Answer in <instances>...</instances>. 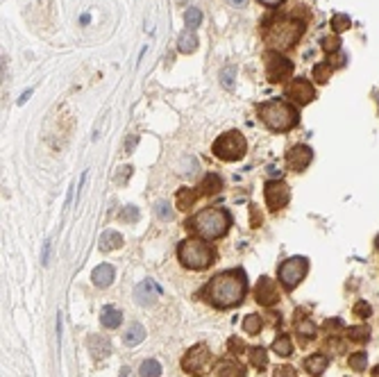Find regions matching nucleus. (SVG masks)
<instances>
[{"mask_svg": "<svg viewBox=\"0 0 379 377\" xmlns=\"http://www.w3.org/2000/svg\"><path fill=\"white\" fill-rule=\"evenodd\" d=\"M245 291H247L245 273L239 268H231V270H225V273L214 275L212 280H209V284L204 286V298H207L214 307L229 309V307H236L243 300Z\"/></svg>", "mask_w": 379, "mask_h": 377, "instance_id": "1", "label": "nucleus"}, {"mask_svg": "<svg viewBox=\"0 0 379 377\" xmlns=\"http://www.w3.org/2000/svg\"><path fill=\"white\" fill-rule=\"evenodd\" d=\"M304 32V25L300 20L286 18V16H270L264 20V28H261V36L272 50L282 52L288 50L293 44H298L300 36Z\"/></svg>", "mask_w": 379, "mask_h": 377, "instance_id": "2", "label": "nucleus"}, {"mask_svg": "<svg viewBox=\"0 0 379 377\" xmlns=\"http://www.w3.org/2000/svg\"><path fill=\"white\" fill-rule=\"evenodd\" d=\"M229 214L220 207H209V209H202L198 212L196 216L188 221V227L193 229L196 234H200L202 239L207 241H214V239H220L227 234L229 229Z\"/></svg>", "mask_w": 379, "mask_h": 377, "instance_id": "3", "label": "nucleus"}, {"mask_svg": "<svg viewBox=\"0 0 379 377\" xmlns=\"http://www.w3.org/2000/svg\"><path fill=\"white\" fill-rule=\"evenodd\" d=\"M261 120L275 132H288L298 125V112L291 102L286 100H268L259 104Z\"/></svg>", "mask_w": 379, "mask_h": 377, "instance_id": "4", "label": "nucleus"}, {"mask_svg": "<svg viewBox=\"0 0 379 377\" xmlns=\"http://www.w3.org/2000/svg\"><path fill=\"white\" fill-rule=\"evenodd\" d=\"M177 257H180L182 266L191 270H204L214 264V250L209 248L204 241H196V239H186L177 245Z\"/></svg>", "mask_w": 379, "mask_h": 377, "instance_id": "5", "label": "nucleus"}, {"mask_svg": "<svg viewBox=\"0 0 379 377\" xmlns=\"http://www.w3.org/2000/svg\"><path fill=\"white\" fill-rule=\"evenodd\" d=\"M212 150H214V155L223 161H239L241 157L245 155L247 143H245L243 134L236 132V130H231V132L220 134V137L214 141Z\"/></svg>", "mask_w": 379, "mask_h": 377, "instance_id": "6", "label": "nucleus"}, {"mask_svg": "<svg viewBox=\"0 0 379 377\" xmlns=\"http://www.w3.org/2000/svg\"><path fill=\"white\" fill-rule=\"evenodd\" d=\"M214 357H212V350L207 348L204 343H196L186 354L182 357V368L184 373L200 377V375H207L212 370Z\"/></svg>", "mask_w": 379, "mask_h": 377, "instance_id": "7", "label": "nucleus"}, {"mask_svg": "<svg viewBox=\"0 0 379 377\" xmlns=\"http://www.w3.org/2000/svg\"><path fill=\"white\" fill-rule=\"evenodd\" d=\"M307 270H309V261L307 259H304V257H291V259L282 261L280 273H277V275H280V282H282L284 289L293 291L300 282L304 280Z\"/></svg>", "mask_w": 379, "mask_h": 377, "instance_id": "8", "label": "nucleus"}, {"mask_svg": "<svg viewBox=\"0 0 379 377\" xmlns=\"http://www.w3.org/2000/svg\"><path fill=\"white\" fill-rule=\"evenodd\" d=\"M266 75L270 82H284L291 77L293 73V61L286 59V57H282L277 50H270L266 52Z\"/></svg>", "mask_w": 379, "mask_h": 377, "instance_id": "9", "label": "nucleus"}, {"mask_svg": "<svg viewBox=\"0 0 379 377\" xmlns=\"http://www.w3.org/2000/svg\"><path fill=\"white\" fill-rule=\"evenodd\" d=\"M266 205L270 212H277V209H284L288 205V200H291V188L288 184H284L282 180H270L266 182Z\"/></svg>", "mask_w": 379, "mask_h": 377, "instance_id": "10", "label": "nucleus"}, {"mask_svg": "<svg viewBox=\"0 0 379 377\" xmlns=\"http://www.w3.org/2000/svg\"><path fill=\"white\" fill-rule=\"evenodd\" d=\"M286 98H291L296 104H309L315 98V89L309 80L296 77V80L286 87Z\"/></svg>", "mask_w": 379, "mask_h": 377, "instance_id": "11", "label": "nucleus"}, {"mask_svg": "<svg viewBox=\"0 0 379 377\" xmlns=\"http://www.w3.org/2000/svg\"><path fill=\"white\" fill-rule=\"evenodd\" d=\"M255 300L264 307H272L280 302V291H277L275 282H272L270 277H266V275L259 277V282H257V286H255Z\"/></svg>", "mask_w": 379, "mask_h": 377, "instance_id": "12", "label": "nucleus"}, {"mask_svg": "<svg viewBox=\"0 0 379 377\" xmlns=\"http://www.w3.org/2000/svg\"><path fill=\"white\" fill-rule=\"evenodd\" d=\"M311 159H313V150L309 148V145H304V143L293 145V148L286 153V164H288V169L296 171V173H302L309 164H311Z\"/></svg>", "mask_w": 379, "mask_h": 377, "instance_id": "13", "label": "nucleus"}, {"mask_svg": "<svg viewBox=\"0 0 379 377\" xmlns=\"http://www.w3.org/2000/svg\"><path fill=\"white\" fill-rule=\"evenodd\" d=\"M159 296H161L159 284H155L152 280L141 282V284L134 289V298H136V302H139V305H143V307L155 305V300H157Z\"/></svg>", "mask_w": 379, "mask_h": 377, "instance_id": "14", "label": "nucleus"}, {"mask_svg": "<svg viewBox=\"0 0 379 377\" xmlns=\"http://www.w3.org/2000/svg\"><path fill=\"white\" fill-rule=\"evenodd\" d=\"M114 277H116V273H114L112 264H100V266L93 268V273H91V280L98 289H107V286L114 282Z\"/></svg>", "mask_w": 379, "mask_h": 377, "instance_id": "15", "label": "nucleus"}, {"mask_svg": "<svg viewBox=\"0 0 379 377\" xmlns=\"http://www.w3.org/2000/svg\"><path fill=\"white\" fill-rule=\"evenodd\" d=\"M327 366H329L327 354H311V357L304 359V370H307L311 377L323 375V370H327Z\"/></svg>", "mask_w": 379, "mask_h": 377, "instance_id": "16", "label": "nucleus"}, {"mask_svg": "<svg viewBox=\"0 0 379 377\" xmlns=\"http://www.w3.org/2000/svg\"><path fill=\"white\" fill-rule=\"evenodd\" d=\"M100 323H102V327L107 329H116L123 323V313H120V309H116L114 305H107L102 307V311H100Z\"/></svg>", "mask_w": 379, "mask_h": 377, "instance_id": "17", "label": "nucleus"}, {"mask_svg": "<svg viewBox=\"0 0 379 377\" xmlns=\"http://www.w3.org/2000/svg\"><path fill=\"white\" fill-rule=\"evenodd\" d=\"M216 375H218V377H245V368L241 364H236V361L225 359V361H220V364H218Z\"/></svg>", "mask_w": 379, "mask_h": 377, "instance_id": "18", "label": "nucleus"}, {"mask_svg": "<svg viewBox=\"0 0 379 377\" xmlns=\"http://www.w3.org/2000/svg\"><path fill=\"white\" fill-rule=\"evenodd\" d=\"M89 350H91V354L96 359H104L109 352H112V345H109V341L104 337L96 334V337L89 339Z\"/></svg>", "mask_w": 379, "mask_h": 377, "instance_id": "19", "label": "nucleus"}, {"mask_svg": "<svg viewBox=\"0 0 379 377\" xmlns=\"http://www.w3.org/2000/svg\"><path fill=\"white\" fill-rule=\"evenodd\" d=\"M200 196H202V193L196 191V188H191V186H182L180 191H177V196H175L177 207H180V209H188V207H193Z\"/></svg>", "mask_w": 379, "mask_h": 377, "instance_id": "20", "label": "nucleus"}, {"mask_svg": "<svg viewBox=\"0 0 379 377\" xmlns=\"http://www.w3.org/2000/svg\"><path fill=\"white\" fill-rule=\"evenodd\" d=\"M198 48V36L193 30H184L180 34V39H177V50L184 52V55H191V52H196Z\"/></svg>", "mask_w": 379, "mask_h": 377, "instance_id": "21", "label": "nucleus"}, {"mask_svg": "<svg viewBox=\"0 0 379 377\" xmlns=\"http://www.w3.org/2000/svg\"><path fill=\"white\" fill-rule=\"evenodd\" d=\"M220 188H223V180H220L216 173H207L202 184H200V193H202V196H216Z\"/></svg>", "mask_w": 379, "mask_h": 377, "instance_id": "22", "label": "nucleus"}, {"mask_svg": "<svg viewBox=\"0 0 379 377\" xmlns=\"http://www.w3.org/2000/svg\"><path fill=\"white\" fill-rule=\"evenodd\" d=\"M145 339V327L141 325V323H132V325L128 327V332L123 334V341H125V345H139L141 341Z\"/></svg>", "mask_w": 379, "mask_h": 377, "instance_id": "23", "label": "nucleus"}, {"mask_svg": "<svg viewBox=\"0 0 379 377\" xmlns=\"http://www.w3.org/2000/svg\"><path fill=\"white\" fill-rule=\"evenodd\" d=\"M120 245H123V237H120L118 232H114V229H107V232L100 237V250H104V253L118 250Z\"/></svg>", "mask_w": 379, "mask_h": 377, "instance_id": "24", "label": "nucleus"}, {"mask_svg": "<svg viewBox=\"0 0 379 377\" xmlns=\"http://www.w3.org/2000/svg\"><path fill=\"white\" fill-rule=\"evenodd\" d=\"M272 350H275L277 354H282V357H288V354L293 352L291 337H288V334H280V337L272 341Z\"/></svg>", "mask_w": 379, "mask_h": 377, "instance_id": "25", "label": "nucleus"}, {"mask_svg": "<svg viewBox=\"0 0 379 377\" xmlns=\"http://www.w3.org/2000/svg\"><path fill=\"white\" fill-rule=\"evenodd\" d=\"M296 329H298V334H302L304 339H313L315 337V325H313L311 318H307V316H300L298 318V321H296Z\"/></svg>", "mask_w": 379, "mask_h": 377, "instance_id": "26", "label": "nucleus"}, {"mask_svg": "<svg viewBox=\"0 0 379 377\" xmlns=\"http://www.w3.org/2000/svg\"><path fill=\"white\" fill-rule=\"evenodd\" d=\"M141 377H159L161 375V364L157 359H145L139 368Z\"/></svg>", "mask_w": 379, "mask_h": 377, "instance_id": "27", "label": "nucleus"}, {"mask_svg": "<svg viewBox=\"0 0 379 377\" xmlns=\"http://www.w3.org/2000/svg\"><path fill=\"white\" fill-rule=\"evenodd\" d=\"M250 364L259 370L266 368L268 366V352L264 348H259V345H257V348H250Z\"/></svg>", "mask_w": 379, "mask_h": 377, "instance_id": "28", "label": "nucleus"}, {"mask_svg": "<svg viewBox=\"0 0 379 377\" xmlns=\"http://www.w3.org/2000/svg\"><path fill=\"white\" fill-rule=\"evenodd\" d=\"M347 339L354 341V343H363V341L370 339V329H368L366 325H354V327L347 329Z\"/></svg>", "mask_w": 379, "mask_h": 377, "instance_id": "29", "label": "nucleus"}, {"mask_svg": "<svg viewBox=\"0 0 379 377\" xmlns=\"http://www.w3.org/2000/svg\"><path fill=\"white\" fill-rule=\"evenodd\" d=\"M331 77V66L329 61H320V64L313 66V80L320 82V85H325V82H329Z\"/></svg>", "mask_w": 379, "mask_h": 377, "instance_id": "30", "label": "nucleus"}, {"mask_svg": "<svg viewBox=\"0 0 379 377\" xmlns=\"http://www.w3.org/2000/svg\"><path fill=\"white\" fill-rule=\"evenodd\" d=\"M184 23H186L188 30L200 28V23H202V12H200L198 7H188L186 14H184Z\"/></svg>", "mask_w": 379, "mask_h": 377, "instance_id": "31", "label": "nucleus"}, {"mask_svg": "<svg viewBox=\"0 0 379 377\" xmlns=\"http://www.w3.org/2000/svg\"><path fill=\"white\" fill-rule=\"evenodd\" d=\"M261 318H259V313H250V316H245V321H243V329H245V334H259V329H261Z\"/></svg>", "mask_w": 379, "mask_h": 377, "instance_id": "32", "label": "nucleus"}, {"mask_svg": "<svg viewBox=\"0 0 379 377\" xmlns=\"http://www.w3.org/2000/svg\"><path fill=\"white\" fill-rule=\"evenodd\" d=\"M350 25H352V20H350V16H347V14H334V16H331V30H334L336 34H339V32H345Z\"/></svg>", "mask_w": 379, "mask_h": 377, "instance_id": "33", "label": "nucleus"}, {"mask_svg": "<svg viewBox=\"0 0 379 377\" xmlns=\"http://www.w3.org/2000/svg\"><path fill=\"white\" fill-rule=\"evenodd\" d=\"M323 50L325 52H329V55H334V52H339L341 50V39H339V34H329V36H325L323 41Z\"/></svg>", "mask_w": 379, "mask_h": 377, "instance_id": "34", "label": "nucleus"}, {"mask_svg": "<svg viewBox=\"0 0 379 377\" xmlns=\"http://www.w3.org/2000/svg\"><path fill=\"white\" fill-rule=\"evenodd\" d=\"M366 366H368V352L350 354V368L352 370H366Z\"/></svg>", "mask_w": 379, "mask_h": 377, "instance_id": "35", "label": "nucleus"}, {"mask_svg": "<svg viewBox=\"0 0 379 377\" xmlns=\"http://www.w3.org/2000/svg\"><path fill=\"white\" fill-rule=\"evenodd\" d=\"M155 214L161 218V221H173V209L166 200H157L155 202Z\"/></svg>", "mask_w": 379, "mask_h": 377, "instance_id": "36", "label": "nucleus"}, {"mask_svg": "<svg viewBox=\"0 0 379 377\" xmlns=\"http://www.w3.org/2000/svg\"><path fill=\"white\" fill-rule=\"evenodd\" d=\"M234 75H236L234 66H225L223 69V73H220V82H223L225 89H234Z\"/></svg>", "mask_w": 379, "mask_h": 377, "instance_id": "37", "label": "nucleus"}, {"mask_svg": "<svg viewBox=\"0 0 379 377\" xmlns=\"http://www.w3.org/2000/svg\"><path fill=\"white\" fill-rule=\"evenodd\" d=\"M354 316H359V318H368L372 313V307L368 305V300H359V302H354Z\"/></svg>", "mask_w": 379, "mask_h": 377, "instance_id": "38", "label": "nucleus"}, {"mask_svg": "<svg viewBox=\"0 0 379 377\" xmlns=\"http://www.w3.org/2000/svg\"><path fill=\"white\" fill-rule=\"evenodd\" d=\"M132 166H120L118 169V173H116L114 175V184H125V182H128V177L132 175Z\"/></svg>", "mask_w": 379, "mask_h": 377, "instance_id": "39", "label": "nucleus"}, {"mask_svg": "<svg viewBox=\"0 0 379 377\" xmlns=\"http://www.w3.org/2000/svg\"><path fill=\"white\" fill-rule=\"evenodd\" d=\"M227 350H229L231 354H241V352H243V350H245V343L241 341L239 337H231L229 341H227Z\"/></svg>", "mask_w": 379, "mask_h": 377, "instance_id": "40", "label": "nucleus"}, {"mask_svg": "<svg viewBox=\"0 0 379 377\" xmlns=\"http://www.w3.org/2000/svg\"><path fill=\"white\" fill-rule=\"evenodd\" d=\"M272 377H298V373H296V368L293 366H277L275 368V373H272Z\"/></svg>", "mask_w": 379, "mask_h": 377, "instance_id": "41", "label": "nucleus"}, {"mask_svg": "<svg viewBox=\"0 0 379 377\" xmlns=\"http://www.w3.org/2000/svg\"><path fill=\"white\" fill-rule=\"evenodd\" d=\"M120 221H139V209L134 205H128L120 214Z\"/></svg>", "mask_w": 379, "mask_h": 377, "instance_id": "42", "label": "nucleus"}, {"mask_svg": "<svg viewBox=\"0 0 379 377\" xmlns=\"http://www.w3.org/2000/svg\"><path fill=\"white\" fill-rule=\"evenodd\" d=\"M341 327H343V323H341L339 318H334V321H325V323H323V329H325L327 334H334L336 329H341Z\"/></svg>", "mask_w": 379, "mask_h": 377, "instance_id": "43", "label": "nucleus"}, {"mask_svg": "<svg viewBox=\"0 0 379 377\" xmlns=\"http://www.w3.org/2000/svg\"><path fill=\"white\" fill-rule=\"evenodd\" d=\"M250 214H252V227H259V225H261V214H257L255 205L250 207Z\"/></svg>", "mask_w": 379, "mask_h": 377, "instance_id": "44", "label": "nucleus"}, {"mask_svg": "<svg viewBox=\"0 0 379 377\" xmlns=\"http://www.w3.org/2000/svg\"><path fill=\"white\" fill-rule=\"evenodd\" d=\"M48 255H50V241L44 243V253H41V264L48 266Z\"/></svg>", "mask_w": 379, "mask_h": 377, "instance_id": "45", "label": "nucleus"}, {"mask_svg": "<svg viewBox=\"0 0 379 377\" xmlns=\"http://www.w3.org/2000/svg\"><path fill=\"white\" fill-rule=\"evenodd\" d=\"M261 5H264V7H277V5H282L284 0H259Z\"/></svg>", "mask_w": 379, "mask_h": 377, "instance_id": "46", "label": "nucleus"}, {"mask_svg": "<svg viewBox=\"0 0 379 377\" xmlns=\"http://www.w3.org/2000/svg\"><path fill=\"white\" fill-rule=\"evenodd\" d=\"M32 91H34V89H28V91H25V93H23V96H20V98H18V104L28 102V98H30V96H32Z\"/></svg>", "mask_w": 379, "mask_h": 377, "instance_id": "47", "label": "nucleus"}, {"mask_svg": "<svg viewBox=\"0 0 379 377\" xmlns=\"http://www.w3.org/2000/svg\"><path fill=\"white\" fill-rule=\"evenodd\" d=\"M118 377H132V368H130V366H123V368H120V375Z\"/></svg>", "mask_w": 379, "mask_h": 377, "instance_id": "48", "label": "nucleus"}, {"mask_svg": "<svg viewBox=\"0 0 379 377\" xmlns=\"http://www.w3.org/2000/svg\"><path fill=\"white\" fill-rule=\"evenodd\" d=\"M229 5H231V7H245L247 0H229Z\"/></svg>", "mask_w": 379, "mask_h": 377, "instance_id": "49", "label": "nucleus"}, {"mask_svg": "<svg viewBox=\"0 0 379 377\" xmlns=\"http://www.w3.org/2000/svg\"><path fill=\"white\" fill-rule=\"evenodd\" d=\"M372 377H379V366H377L375 370H372Z\"/></svg>", "mask_w": 379, "mask_h": 377, "instance_id": "50", "label": "nucleus"}]
</instances>
